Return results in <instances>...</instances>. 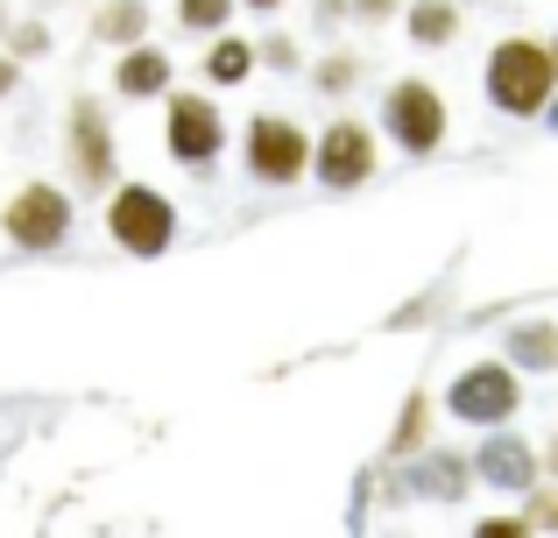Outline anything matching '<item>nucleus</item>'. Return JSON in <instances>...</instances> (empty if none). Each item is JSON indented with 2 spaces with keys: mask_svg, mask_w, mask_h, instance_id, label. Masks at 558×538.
I'll use <instances>...</instances> for the list:
<instances>
[{
  "mask_svg": "<svg viewBox=\"0 0 558 538\" xmlns=\"http://www.w3.org/2000/svg\"><path fill=\"white\" fill-rule=\"evenodd\" d=\"M93 43H107L113 57L142 50V43H149V0H99V14H93Z\"/></svg>",
  "mask_w": 558,
  "mask_h": 538,
  "instance_id": "2eb2a0df",
  "label": "nucleus"
},
{
  "mask_svg": "<svg viewBox=\"0 0 558 538\" xmlns=\"http://www.w3.org/2000/svg\"><path fill=\"white\" fill-rule=\"evenodd\" d=\"M312 14H318V28H332V22H354V0H312Z\"/></svg>",
  "mask_w": 558,
  "mask_h": 538,
  "instance_id": "393cba45",
  "label": "nucleus"
},
{
  "mask_svg": "<svg viewBox=\"0 0 558 538\" xmlns=\"http://www.w3.org/2000/svg\"><path fill=\"white\" fill-rule=\"evenodd\" d=\"M545 121H551V128H558V99H551V107H545Z\"/></svg>",
  "mask_w": 558,
  "mask_h": 538,
  "instance_id": "c756f323",
  "label": "nucleus"
},
{
  "mask_svg": "<svg viewBox=\"0 0 558 538\" xmlns=\"http://www.w3.org/2000/svg\"><path fill=\"white\" fill-rule=\"evenodd\" d=\"M432 411H438V397L432 390H410L403 397V411H396V426H389V446H381V461H389V468H410V461L417 454H432Z\"/></svg>",
  "mask_w": 558,
  "mask_h": 538,
  "instance_id": "ddd939ff",
  "label": "nucleus"
},
{
  "mask_svg": "<svg viewBox=\"0 0 558 538\" xmlns=\"http://www.w3.org/2000/svg\"><path fill=\"white\" fill-rule=\"evenodd\" d=\"M474 482L502 489V497H531L537 482H545V461H537V446L523 440V432H488V440L474 446Z\"/></svg>",
  "mask_w": 558,
  "mask_h": 538,
  "instance_id": "9d476101",
  "label": "nucleus"
},
{
  "mask_svg": "<svg viewBox=\"0 0 558 538\" xmlns=\"http://www.w3.org/2000/svg\"><path fill=\"white\" fill-rule=\"evenodd\" d=\"M304 71H312V85H318L326 99H347V93L361 85V71H368V64H361L354 50H326L318 64H304Z\"/></svg>",
  "mask_w": 558,
  "mask_h": 538,
  "instance_id": "6ab92c4d",
  "label": "nucleus"
},
{
  "mask_svg": "<svg viewBox=\"0 0 558 538\" xmlns=\"http://www.w3.org/2000/svg\"><path fill=\"white\" fill-rule=\"evenodd\" d=\"M64 170H71V192L85 199H113V170H121V150H113V121H107V99L78 93L64 113Z\"/></svg>",
  "mask_w": 558,
  "mask_h": 538,
  "instance_id": "f03ea898",
  "label": "nucleus"
},
{
  "mask_svg": "<svg viewBox=\"0 0 558 538\" xmlns=\"http://www.w3.org/2000/svg\"><path fill=\"white\" fill-rule=\"evenodd\" d=\"M14 93H22V64L0 50V99H14Z\"/></svg>",
  "mask_w": 558,
  "mask_h": 538,
  "instance_id": "a878e982",
  "label": "nucleus"
},
{
  "mask_svg": "<svg viewBox=\"0 0 558 538\" xmlns=\"http://www.w3.org/2000/svg\"><path fill=\"white\" fill-rule=\"evenodd\" d=\"M247 14H283V0H241Z\"/></svg>",
  "mask_w": 558,
  "mask_h": 538,
  "instance_id": "cd10ccee",
  "label": "nucleus"
},
{
  "mask_svg": "<svg viewBox=\"0 0 558 538\" xmlns=\"http://www.w3.org/2000/svg\"><path fill=\"white\" fill-rule=\"evenodd\" d=\"M481 93H488L495 113L509 121H545V107L558 99V64L545 36H502L481 64Z\"/></svg>",
  "mask_w": 558,
  "mask_h": 538,
  "instance_id": "f257e3e1",
  "label": "nucleus"
},
{
  "mask_svg": "<svg viewBox=\"0 0 558 538\" xmlns=\"http://www.w3.org/2000/svg\"><path fill=\"white\" fill-rule=\"evenodd\" d=\"M537 461H545V482L558 489V432H551V440H545V446H537Z\"/></svg>",
  "mask_w": 558,
  "mask_h": 538,
  "instance_id": "bb28decb",
  "label": "nucleus"
},
{
  "mask_svg": "<svg viewBox=\"0 0 558 538\" xmlns=\"http://www.w3.org/2000/svg\"><path fill=\"white\" fill-rule=\"evenodd\" d=\"M255 64L262 71H304V50L283 36V28H269V36H255Z\"/></svg>",
  "mask_w": 558,
  "mask_h": 538,
  "instance_id": "aec40b11",
  "label": "nucleus"
},
{
  "mask_svg": "<svg viewBox=\"0 0 558 538\" xmlns=\"http://www.w3.org/2000/svg\"><path fill=\"white\" fill-rule=\"evenodd\" d=\"M460 22H466L460 0H410L403 8V36L417 43V50H452V43H460Z\"/></svg>",
  "mask_w": 558,
  "mask_h": 538,
  "instance_id": "dca6fc26",
  "label": "nucleus"
},
{
  "mask_svg": "<svg viewBox=\"0 0 558 538\" xmlns=\"http://www.w3.org/2000/svg\"><path fill=\"white\" fill-rule=\"evenodd\" d=\"M381 135L396 142L403 156H438L452 135V107L432 79H396L381 93Z\"/></svg>",
  "mask_w": 558,
  "mask_h": 538,
  "instance_id": "20e7f679",
  "label": "nucleus"
},
{
  "mask_svg": "<svg viewBox=\"0 0 558 538\" xmlns=\"http://www.w3.org/2000/svg\"><path fill=\"white\" fill-rule=\"evenodd\" d=\"M8 28H14V22H8V8H0V43H8Z\"/></svg>",
  "mask_w": 558,
  "mask_h": 538,
  "instance_id": "c85d7f7f",
  "label": "nucleus"
},
{
  "mask_svg": "<svg viewBox=\"0 0 558 538\" xmlns=\"http://www.w3.org/2000/svg\"><path fill=\"white\" fill-rule=\"evenodd\" d=\"M255 43H247V36H233V28H227V36H219V43H205V85H247V79H255Z\"/></svg>",
  "mask_w": 558,
  "mask_h": 538,
  "instance_id": "f3484780",
  "label": "nucleus"
},
{
  "mask_svg": "<svg viewBox=\"0 0 558 538\" xmlns=\"http://www.w3.org/2000/svg\"><path fill=\"white\" fill-rule=\"evenodd\" d=\"M474 538H537L531 525H523V511H495V517H481Z\"/></svg>",
  "mask_w": 558,
  "mask_h": 538,
  "instance_id": "5701e85b",
  "label": "nucleus"
},
{
  "mask_svg": "<svg viewBox=\"0 0 558 538\" xmlns=\"http://www.w3.org/2000/svg\"><path fill=\"white\" fill-rule=\"evenodd\" d=\"M523 525H531L537 538H545V531L558 538V489H551V482H537L531 497H523Z\"/></svg>",
  "mask_w": 558,
  "mask_h": 538,
  "instance_id": "4be33fe9",
  "label": "nucleus"
},
{
  "mask_svg": "<svg viewBox=\"0 0 558 538\" xmlns=\"http://www.w3.org/2000/svg\"><path fill=\"white\" fill-rule=\"evenodd\" d=\"M0 50H8L14 64H36V57L50 50V28H43V22H14V28H8V43H0Z\"/></svg>",
  "mask_w": 558,
  "mask_h": 538,
  "instance_id": "412c9836",
  "label": "nucleus"
},
{
  "mask_svg": "<svg viewBox=\"0 0 558 538\" xmlns=\"http://www.w3.org/2000/svg\"><path fill=\"white\" fill-rule=\"evenodd\" d=\"M438 404H446L460 426L502 432V426H517V411H523V383H517V369H509L502 355H495V361H466V369L446 383Z\"/></svg>",
  "mask_w": 558,
  "mask_h": 538,
  "instance_id": "423d86ee",
  "label": "nucleus"
},
{
  "mask_svg": "<svg viewBox=\"0 0 558 538\" xmlns=\"http://www.w3.org/2000/svg\"><path fill=\"white\" fill-rule=\"evenodd\" d=\"M460 8H488V0H460Z\"/></svg>",
  "mask_w": 558,
  "mask_h": 538,
  "instance_id": "7c9ffc66",
  "label": "nucleus"
},
{
  "mask_svg": "<svg viewBox=\"0 0 558 538\" xmlns=\"http://www.w3.org/2000/svg\"><path fill=\"white\" fill-rule=\"evenodd\" d=\"M71 192H57L50 178H28L22 192L0 206V235H8V249H22V255H57L71 241Z\"/></svg>",
  "mask_w": 558,
  "mask_h": 538,
  "instance_id": "6e6552de",
  "label": "nucleus"
},
{
  "mask_svg": "<svg viewBox=\"0 0 558 538\" xmlns=\"http://www.w3.org/2000/svg\"><path fill=\"white\" fill-rule=\"evenodd\" d=\"M354 22H361V28H381V22H396V0H354Z\"/></svg>",
  "mask_w": 558,
  "mask_h": 538,
  "instance_id": "b1692460",
  "label": "nucleus"
},
{
  "mask_svg": "<svg viewBox=\"0 0 558 538\" xmlns=\"http://www.w3.org/2000/svg\"><path fill=\"white\" fill-rule=\"evenodd\" d=\"M163 150L178 156L184 170H205L219 150H227V113H219V99L205 93H170L163 99Z\"/></svg>",
  "mask_w": 558,
  "mask_h": 538,
  "instance_id": "1a4fd4ad",
  "label": "nucleus"
},
{
  "mask_svg": "<svg viewBox=\"0 0 558 538\" xmlns=\"http://www.w3.org/2000/svg\"><path fill=\"white\" fill-rule=\"evenodd\" d=\"M233 8H241V0H178V28H184V36L219 43L233 28Z\"/></svg>",
  "mask_w": 558,
  "mask_h": 538,
  "instance_id": "a211bd4d",
  "label": "nucleus"
},
{
  "mask_svg": "<svg viewBox=\"0 0 558 538\" xmlns=\"http://www.w3.org/2000/svg\"><path fill=\"white\" fill-rule=\"evenodd\" d=\"M107 235H113V249L156 263V255H170V241H178V206H170L156 184L128 178V184H113V199H107Z\"/></svg>",
  "mask_w": 558,
  "mask_h": 538,
  "instance_id": "39448f33",
  "label": "nucleus"
},
{
  "mask_svg": "<svg viewBox=\"0 0 558 538\" xmlns=\"http://www.w3.org/2000/svg\"><path fill=\"white\" fill-rule=\"evenodd\" d=\"M178 93V71H170L163 43H142V50L113 57V99H170Z\"/></svg>",
  "mask_w": 558,
  "mask_h": 538,
  "instance_id": "f8f14e48",
  "label": "nucleus"
},
{
  "mask_svg": "<svg viewBox=\"0 0 558 538\" xmlns=\"http://www.w3.org/2000/svg\"><path fill=\"white\" fill-rule=\"evenodd\" d=\"M551 64H558V36H551Z\"/></svg>",
  "mask_w": 558,
  "mask_h": 538,
  "instance_id": "2f4dec72",
  "label": "nucleus"
},
{
  "mask_svg": "<svg viewBox=\"0 0 558 538\" xmlns=\"http://www.w3.org/2000/svg\"><path fill=\"white\" fill-rule=\"evenodd\" d=\"M312 128L290 121V113H255L241 135V164L255 184H269V192H290L298 178H312Z\"/></svg>",
  "mask_w": 558,
  "mask_h": 538,
  "instance_id": "7ed1b4c3",
  "label": "nucleus"
},
{
  "mask_svg": "<svg viewBox=\"0 0 558 538\" xmlns=\"http://www.w3.org/2000/svg\"><path fill=\"white\" fill-rule=\"evenodd\" d=\"M389 489H396V497H417V503H460L466 489H474V454L432 446V454H417L410 468H396Z\"/></svg>",
  "mask_w": 558,
  "mask_h": 538,
  "instance_id": "9b49d317",
  "label": "nucleus"
},
{
  "mask_svg": "<svg viewBox=\"0 0 558 538\" xmlns=\"http://www.w3.org/2000/svg\"><path fill=\"white\" fill-rule=\"evenodd\" d=\"M375 170H381V135L368 121H354V113H332V121L318 128V142H312V178L340 199V192L375 184Z\"/></svg>",
  "mask_w": 558,
  "mask_h": 538,
  "instance_id": "0eeeda50",
  "label": "nucleus"
},
{
  "mask_svg": "<svg viewBox=\"0 0 558 538\" xmlns=\"http://www.w3.org/2000/svg\"><path fill=\"white\" fill-rule=\"evenodd\" d=\"M502 361L517 375H551L558 369V319H517L502 333Z\"/></svg>",
  "mask_w": 558,
  "mask_h": 538,
  "instance_id": "4468645a",
  "label": "nucleus"
}]
</instances>
